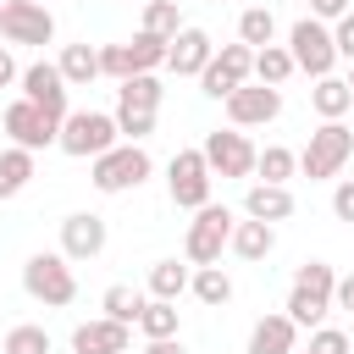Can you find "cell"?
Segmentation results:
<instances>
[{"label": "cell", "mask_w": 354, "mask_h": 354, "mask_svg": "<svg viewBox=\"0 0 354 354\" xmlns=\"http://www.w3.org/2000/svg\"><path fill=\"white\" fill-rule=\"evenodd\" d=\"M116 144H122L116 116H105V111H72V116L61 122V144H55V149H66L72 160H100V155L116 149Z\"/></svg>", "instance_id": "obj_4"}, {"label": "cell", "mask_w": 354, "mask_h": 354, "mask_svg": "<svg viewBox=\"0 0 354 354\" xmlns=\"http://www.w3.org/2000/svg\"><path fill=\"white\" fill-rule=\"evenodd\" d=\"M111 116H116V133H122V144H144V138L155 133V111H127V105H116Z\"/></svg>", "instance_id": "obj_35"}, {"label": "cell", "mask_w": 354, "mask_h": 354, "mask_svg": "<svg viewBox=\"0 0 354 354\" xmlns=\"http://www.w3.org/2000/svg\"><path fill=\"white\" fill-rule=\"evenodd\" d=\"M288 50H293V66H299V72H310L315 83H321V77H332V66H337L332 28H326V22H315V17H299V22L288 28Z\"/></svg>", "instance_id": "obj_7"}, {"label": "cell", "mask_w": 354, "mask_h": 354, "mask_svg": "<svg viewBox=\"0 0 354 354\" xmlns=\"http://www.w3.org/2000/svg\"><path fill=\"white\" fill-rule=\"evenodd\" d=\"M238 44H249V50L277 44V17H271L266 6H243V17H238Z\"/></svg>", "instance_id": "obj_28"}, {"label": "cell", "mask_w": 354, "mask_h": 354, "mask_svg": "<svg viewBox=\"0 0 354 354\" xmlns=\"http://www.w3.org/2000/svg\"><path fill=\"white\" fill-rule=\"evenodd\" d=\"M133 6H149V0H133Z\"/></svg>", "instance_id": "obj_45"}, {"label": "cell", "mask_w": 354, "mask_h": 354, "mask_svg": "<svg viewBox=\"0 0 354 354\" xmlns=\"http://www.w3.org/2000/svg\"><path fill=\"white\" fill-rule=\"evenodd\" d=\"M293 72H299V66H293V50H288V44H266V50H254V77H260L266 88H282Z\"/></svg>", "instance_id": "obj_26"}, {"label": "cell", "mask_w": 354, "mask_h": 354, "mask_svg": "<svg viewBox=\"0 0 354 354\" xmlns=\"http://www.w3.org/2000/svg\"><path fill=\"white\" fill-rule=\"evenodd\" d=\"M61 254H66V260H94V254H105V216L72 210V216L61 221Z\"/></svg>", "instance_id": "obj_15"}, {"label": "cell", "mask_w": 354, "mask_h": 354, "mask_svg": "<svg viewBox=\"0 0 354 354\" xmlns=\"http://www.w3.org/2000/svg\"><path fill=\"white\" fill-rule=\"evenodd\" d=\"M149 171H155V160H149L144 144H116V149H105V155L94 160L88 183H94L100 194H127V188H138Z\"/></svg>", "instance_id": "obj_6"}, {"label": "cell", "mask_w": 354, "mask_h": 354, "mask_svg": "<svg viewBox=\"0 0 354 354\" xmlns=\"http://www.w3.org/2000/svg\"><path fill=\"white\" fill-rule=\"evenodd\" d=\"M221 105H227V122H232V127H266V122L282 116V88L243 83V88H232Z\"/></svg>", "instance_id": "obj_14"}, {"label": "cell", "mask_w": 354, "mask_h": 354, "mask_svg": "<svg viewBox=\"0 0 354 354\" xmlns=\"http://www.w3.org/2000/svg\"><path fill=\"white\" fill-rule=\"evenodd\" d=\"M127 343H133V326H122V321H83L77 332H72V354H127Z\"/></svg>", "instance_id": "obj_17"}, {"label": "cell", "mask_w": 354, "mask_h": 354, "mask_svg": "<svg viewBox=\"0 0 354 354\" xmlns=\"http://www.w3.org/2000/svg\"><path fill=\"white\" fill-rule=\"evenodd\" d=\"M348 88H354V66H348Z\"/></svg>", "instance_id": "obj_44"}, {"label": "cell", "mask_w": 354, "mask_h": 354, "mask_svg": "<svg viewBox=\"0 0 354 354\" xmlns=\"http://www.w3.org/2000/svg\"><path fill=\"white\" fill-rule=\"evenodd\" d=\"M183 28H188V22L177 17L171 0H149V6H144V33H155V39H177Z\"/></svg>", "instance_id": "obj_34"}, {"label": "cell", "mask_w": 354, "mask_h": 354, "mask_svg": "<svg viewBox=\"0 0 354 354\" xmlns=\"http://www.w3.org/2000/svg\"><path fill=\"white\" fill-rule=\"evenodd\" d=\"M332 44H337V61L354 66V11H348L343 22H332Z\"/></svg>", "instance_id": "obj_38"}, {"label": "cell", "mask_w": 354, "mask_h": 354, "mask_svg": "<svg viewBox=\"0 0 354 354\" xmlns=\"http://www.w3.org/2000/svg\"><path fill=\"white\" fill-rule=\"evenodd\" d=\"M144 354H188V348H183V337H155V343H144Z\"/></svg>", "instance_id": "obj_43"}, {"label": "cell", "mask_w": 354, "mask_h": 354, "mask_svg": "<svg viewBox=\"0 0 354 354\" xmlns=\"http://www.w3.org/2000/svg\"><path fill=\"white\" fill-rule=\"evenodd\" d=\"M232 227H238V216L227 210V205H205V210H194V221H188V238H183V260L188 266H221V249L232 243Z\"/></svg>", "instance_id": "obj_3"}, {"label": "cell", "mask_w": 354, "mask_h": 354, "mask_svg": "<svg viewBox=\"0 0 354 354\" xmlns=\"http://www.w3.org/2000/svg\"><path fill=\"white\" fill-rule=\"evenodd\" d=\"M66 77H61V66L55 61H33V66H22V100H33L44 116H55V122H66L72 116V105H66Z\"/></svg>", "instance_id": "obj_13"}, {"label": "cell", "mask_w": 354, "mask_h": 354, "mask_svg": "<svg viewBox=\"0 0 354 354\" xmlns=\"http://www.w3.org/2000/svg\"><path fill=\"white\" fill-rule=\"evenodd\" d=\"M205 166H210V177H249L254 171V160H260V149L238 133V127H216V133H205Z\"/></svg>", "instance_id": "obj_9"}, {"label": "cell", "mask_w": 354, "mask_h": 354, "mask_svg": "<svg viewBox=\"0 0 354 354\" xmlns=\"http://www.w3.org/2000/svg\"><path fill=\"white\" fill-rule=\"evenodd\" d=\"M249 77H254V50H249V44H221V50L210 55V66L199 72V83H205L210 100H227V94L243 88Z\"/></svg>", "instance_id": "obj_12"}, {"label": "cell", "mask_w": 354, "mask_h": 354, "mask_svg": "<svg viewBox=\"0 0 354 354\" xmlns=\"http://www.w3.org/2000/svg\"><path fill=\"white\" fill-rule=\"evenodd\" d=\"M332 216H337V221H354V177H343V183L332 188Z\"/></svg>", "instance_id": "obj_39"}, {"label": "cell", "mask_w": 354, "mask_h": 354, "mask_svg": "<svg viewBox=\"0 0 354 354\" xmlns=\"http://www.w3.org/2000/svg\"><path fill=\"white\" fill-rule=\"evenodd\" d=\"M243 216L249 221H288L293 216V188H282V183H249V194H243Z\"/></svg>", "instance_id": "obj_18"}, {"label": "cell", "mask_w": 354, "mask_h": 354, "mask_svg": "<svg viewBox=\"0 0 354 354\" xmlns=\"http://www.w3.org/2000/svg\"><path fill=\"white\" fill-rule=\"evenodd\" d=\"M6 138L17 144V149H50V144H61V122L55 116H44L33 100H11L6 105Z\"/></svg>", "instance_id": "obj_11"}, {"label": "cell", "mask_w": 354, "mask_h": 354, "mask_svg": "<svg viewBox=\"0 0 354 354\" xmlns=\"http://www.w3.org/2000/svg\"><path fill=\"white\" fill-rule=\"evenodd\" d=\"M227 249H232L238 260H266V254L277 249V227H271V221H249V216H243V221L232 227V243H227Z\"/></svg>", "instance_id": "obj_21"}, {"label": "cell", "mask_w": 354, "mask_h": 354, "mask_svg": "<svg viewBox=\"0 0 354 354\" xmlns=\"http://www.w3.org/2000/svg\"><path fill=\"white\" fill-rule=\"evenodd\" d=\"M160 100H166V88H160L155 72H138L116 88V105H127V111H160Z\"/></svg>", "instance_id": "obj_27"}, {"label": "cell", "mask_w": 354, "mask_h": 354, "mask_svg": "<svg viewBox=\"0 0 354 354\" xmlns=\"http://www.w3.org/2000/svg\"><path fill=\"white\" fill-rule=\"evenodd\" d=\"M22 288H28V299H39L44 310L72 304V299H77L72 260H66V254H28V266H22Z\"/></svg>", "instance_id": "obj_5"}, {"label": "cell", "mask_w": 354, "mask_h": 354, "mask_svg": "<svg viewBox=\"0 0 354 354\" xmlns=\"http://www.w3.org/2000/svg\"><path fill=\"white\" fill-rule=\"evenodd\" d=\"M348 155H354V127L348 122H321L310 133V144L299 149V171L310 183H326V177H337L348 166Z\"/></svg>", "instance_id": "obj_2"}, {"label": "cell", "mask_w": 354, "mask_h": 354, "mask_svg": "<svg viewBox=\"0 0 354 354\" xmlns=\"http://www.w3.org/2000/svg\"><path fill=\"white\" fill-rule=\"evenodd\" d=\"M0 354H50V332L33 326V321H22V326H11L0 337Z\"/></svg>", "instance_id": "obj_33"}, {"label": "cell", "mask_w": 354, "mask_h": 354, "mask_svg": "<svg viewBox=\"0 0 354 354\" xmlns=\"http://www.w3.org/2000/svg\"><path fill=\"white\" fill-rule=\"evenodd\" d=\"M100 77H116V83H127V77H133L127 44H105V50H100Z\"/></svg>", "instance_id": "obj_36"}, {"label": "cell", "mask_w": 354, "mask_h": 354, "mask_svg": "<svg viewBox=\"0 0 354 354\" xmlns=\"http://www.w3.org/2000/svg\"><path fill=\"white\" fill-rule=\"evenodd\" d=\"M188 282H194V271L183 266V260H155L149 266V299H183L188 293Z\"/></svg>", "instance_id": "obj_24"}, {"label": "cell", "mask_w": 354, "mask_h": 354, "mask_svg": "<svg viewBox=\"0 0 354 354\" xmlns=\"http://www.w3.org/2000/svg\"><path fill=\"white\" fill-rule=\"evenodd\" d=\"M304 354H310V348H304Z\"/></svg>", "instance_id": "obj_46"}, {"label": "cell", "mask_w": 354, "mask_h": 354, "mask_svg": "<svg viewBox=\"0 0 354 354\" xmlns=\"http://www.w3.org/2000/svg\"><path fill=\"white\" fill-rule=\"evenodd\" d=\"M210 55H216V44H210V33H205V28H183V33L171 39V55H166V72H177V77H199V72L210 66Z\"/></svg>", "instance_id": "obj_16"}, {"label": "cell", "mask_w": 354, "mask_h": 354, "mask_svg": "<svg viewBox=\"0 0 354 354\" xmlns=\"http://www.w3.org/2000/svg\"><path fill=\"white\" fill-rule=\"evenodd\" d=\"M310 17L315 22H343L348 17V0H310Z\"/></svg>", "instance_id": "obj_40"}, {"label": "cell", "mask_w": 354, "mask_h": 354, "mask_svg": "<svg viewBox=\"0 0 354 354\" xmlns=\"http://www.w3.org/2000/svg\"><path fill=\"white\" fill-rule=\"evenodd\" d=\"M166 55H171V39H155V33H133L127 39V61H133V77L138 72H155V66H166Z\"/></svg>", "instance_id": "obj_29"}, {"label": "cell", "mask_w": 354, "mask_h": 354, "mask_svg": "<svg viewBox=\"0 0 354 354\" xmlns=\"http://www.w3.org/2000/svg\"><path fill=\"white\" fill-rule=\"evenodd\" d=\"M138 332L155 343V337H177V304L171 299H149L144 315H138Z\"/></svg>", "instance_id": "obj_32"}, {"label": "cell", "mask_w": 354, "mask_h": 354, "mask_svg": "<svg viewBox=\"0 0 354 354\" xmlns=\"http://www.w3.org/2000/svg\"><path fill=\"white\" fill-rule=\"evenodd\" d=\"M310 105H315L321 122H343V116L354 111V88H348V77H321V83L310 88Z\"/></svg>", "instance_id": "obj_20"}, {"label": "cell", "mask_w": 354, "mask_h": 354, "mask_svg": "<svg viewBox=\"0 0 354 354\" xmlns=\"http://www.w3.org/2000/svg\"><path fill=\"white\" fill-rule=\"evenodd\" d=\"M332 293H337V271L326 266V260H304L299 271H293V288H288V304H282V315L293 321V326H321L326 321V310H332Z\"/></svg>", "instance_id": "obj_1"}, {"label": "cell", "mask_w": 354, "mask_h": 354, "mask_svg": "<svg viewBox=\"0 0 354 354\" xmlns=\"http://www.w3.org/2000/svg\"><path fill=\"white\" fill-rule=\"evenodd\" d=\"M354 343H348V332H337V326H315L310 332V354H348Z\"/></svg>", "instance_id": "obj_37"}, {"label": "cell", "mask_w": 354, "mask_h": 354, "mask_svg": "<svg viewBox=\"0 0 354 354\" xmlns=\"http://www.w3.org/2000/svg\"><path fill=\"white\" fill-rule=\"evenodd\" d=\"M33 183V149H0V199H17Z\"/></svg>", "instance_id": "obj_25"}, {"label": "cell", "mask_w": 354, "mask_h": 354, "mask_svg": "<svg viewBox=\"0 0 354 354\" xmlns=\"http://www.w3.org/2000/svg\"><path fill=\"white\" fill-rule=\"evenodd\" d=\"M254 171H260V183H282V188H288V177L299 171V155L282 149V144H266L260 160H254Z\"/></svg>", "instance_id": "obj_31"}, {"label": "cell", "mask_w": 354, "mask_h": 354, "mask_svg": "<svg viewBox=\"0 0 354 354\" xmlns=\"http://www.w3.org/2000/svg\"><path fill=\"white\" fill-rule=\"evenodd\" d=\"M11 83H22V72H17V61H11V50L0 44V88H11Z\"/></svg>", "instance_id": "obj_42"}, {"label": "cell", "mask_w": 354, "mask_h": 354, "mask_svg": "<svg viewBox=\"0 0 354 354\" xmlns=\"http://www.w3.org/2000/svg\"><path fill=\"white\" fill-rule=\"evenodd\" d=\"M0 39L6 44H50L55 39V17L39 0H6L0 6Z\"/></svg>", "instance_id": "obj_10"}, {"label": "cell", "mask_w": 354, "mask_h": 354, "mask_svg": "<svg viewBox=\"0 0 354 354\" xmlns=\"http://www.w3.org/2000/svg\"><path fill=\"white\" fill-rule=\"evenodd\" d=\"M188 288H194V299L210 304V310H221V304L232 299V277H227L221 266H194V282H188Z\"/></svg>", "instance_id": "obj_30"}, {"label": "cell", "mask_w": 354, "mask_h": 354, "mask_svg": "<svg viewBox=\"0 0 354 354\" xmlns=\"http://www.w3.org/2000/svg\"><path fill=\"white\" fill-rule=\"evenodd\" d=\"M166 194L177 210H205L210 205V166H205V149H177L171 166H166Z\"/></svg>", "instance_id": "obj_8"}, {"label": "cell", "mask_w": 354, "mask_h": 354, "mask_svg": "<svg viewBox=\"0 0 354 354\" xmlns=\"http://www.w3.org/2000/svg\"><path fill=\"white\" fill-rule=\"evenodd\" d=\"M293 337H299V326H293L282 310H271V315L254 321V332H249V354H299Z\"/></svg>", "instance_id": "obj_19"}, {"label": "cell", "mask_w": 354, "mask_h": 354, "mask_svg": "<svg viewBox=\"0 0 354 354\" xmlns=\"http://www.w3.org/2000/svg\"><path fill=\"white\" fill-rule=\"evenodd\" d=\"M39 6H44V0H39Z\"/></svg>", "instance_id": "obj_47"}, {"label": "cell", "mask_w": 354, "mask_h": 354, "mask_svg": "<svg viewBox=\"0 0 354 354\" xmlns=\"http://www.w3.org/2000/svg\"><path fill=\"white\" fill-rule=\"evenodd\" d=\"M332 310H354V271L337 277V293H332Z\"/></svg>", "instance_id": "obj_41"}, {"label": "cell", "mask_w": 354, "mask_h": 354, "mask_svg": "<svg viewBox=\"0 0 354 354\" xmlns=\"http://www.w3.org/2000/svg\"><path fill=\"white\" fill-rule=\"evenodd\" d=\"M348 354H354V348H348Z\"/></svg>", "instance_id": "obj_48"}, {"label": "cell", "mask_w": 354, "mask_h": 354, "mask_svg": "<svg viewBox=\"0 0 354 354\" xmlns=\"http://www.w3.org/2000/svg\"><path fill=\"white\" fill-rule=\"evenodd\" d=\"M144 293L138 288H127V282H111L105 293H100V310H105V321H122V326H138V315H144Z\"/></svg>", "instance_id": "obj_23"}, {"label": "cell", "mask_w": 354, "mask_h": 354, "mask_svg": "<svg viewBox=\"0 0 354 354\" xmlns=\"http://www.w3.org/2000/svg\"><path fill=\"white\" fill-rule=\"evenodd\" d=\"M55 66H61L66 88H88V83L100 77V50H94V44H66Z\"/></svg>", "instance_id": "obj_22"}]
</instances>
